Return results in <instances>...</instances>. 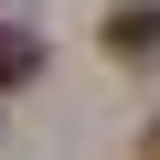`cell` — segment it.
<instances>
[{"label":"cell","instance_id":"6da1fadb","mask_svg":"<svg viewBox=\"0 0 160 160\" xmlns=\"http://www.w3.org/2000/svg\"><path fill=\"white\" fill-rule=\"evenodd\" d=\"M107 53H118V64L160 53V0H128V11H107Z\"/></svg>","mask_w":160,"mask_h":160},{"label":"cell","instance_id":"7a4b0ae2","mask_svg":"<svg viewBox=\"0 0 160 160\" xmlns=\"http://www.w3.org/2000/svg\"><path fill=\"white\" fill-rule=\"evenodd\" d=\"M22 75H43V43H32V32H11V22H0V86H22Z\"/></svg>","mask_w":160,"mask_h":160},{"label":"cell","instance_id":"3957f363","mask_svg":"<svg viewBox=\"0 0 160 160\" xmlns=\"http://www.w3.org/2000/svg\"><path fill=\"white\" fill-rule=\"evenodd\" d=\"M149 160H160V128H149Z\"/></svg>","mask_w":160,"mask_h":160}]
</instances>
